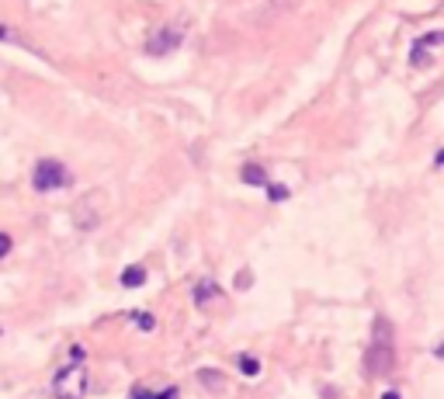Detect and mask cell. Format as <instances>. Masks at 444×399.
<instances>
[{"mask_svg": "<svg viewBox=\"0 0 444 399\" xmlns=\"http://www.w3.org/2000/svg\"><path fill=\"white\" fill-rule=\"evenodd\" d=\"M396 365L393 358V326H388L382 316L375 319V337L368 348V372L371 375H388V368Z\"/></svg>", "mask_w": 444, "mask_h": 399, "instance_id": "obj_1", "label": "cell"}, {"mask_svg": "<svg viewBox=\"0 0 444 399\" xmlns=\"http://www.w3.org/2000/svg\"><path fill=\"white\" fill-rule=\"evenodd\" d=\"M87 368L80 365V361H73V365H66L63 372H56V378H52V396L56 399H84L87 396Z\"/></svg>", "mask_w": 444, "mask_h": 399, "instance_id": "obj_2", "label": "cell"}, {"mask_svg": "<svg viewBox=\"0 0 444 399\" xmlns=\"http://www.w3.org/2000/svg\"><path fill=\"white\" fill-rule=\"evenodd\" d=\"M66 181H70V170H66L60 160L42 156V160L35 163V174H32V188H35V191L49 195V191H56V188H63Z\"/></svg>", "mask_w": 444, "mask_h": 399, "instance_id": "obj_3", "label": "cell"}, {"mask_svg": "<svg viewBox=\"0 0 444 399\" xmlns=\"http://www.w3.org/2000/svg\"><path fill=\"white\" fill-rule=\"evenodd\" d=\"M101 215H104V191H90V195L73 208V222L80 226V230H97Z\"/></svg>", "mask_w": 444, "mask_h": 399, "instance_id": "obj_4", "label": "cell"}, {"mask_svg": "<svg viewBox=\"0 0 444 399\" xmlns=\"http://www.w3.org/2000/svg\"><path fill=\"white\" fill-rule=\"evenodd\" d=\"M181 45V28H160L153 38H149V56H163V52H174Z\"/></svg>", "mask_w": 444, "mask_h": 399, "instance_id": "obj_5", "label": "cell"}, {"mask_svg": "<svg viewBox=\"0 0 444 399\" xmlns=\"http://www.w3.org/2000/svg\"><path fill=\"white\" fill-rule=\"evenodd\" d=\"M441 42H444V35H441V32H427V35L413 45V52H410L413 66H430V49H434V45H441Z\"/></svg>", "mask_w": 444, "mask_h": 399, "instance_id": "obj_6", "label": "cell"}, {"mask_svg": "<svg viewBox=\"0 0 444 399\" xmlns=\"http://www.w3.org/2000/svg\"><path fill=\"white\" fill-rule=\"evenodd\" d=\"M191 299H195V306H198V309H208V306H212V299H219V285H215L212 278H201V281L195 285Z\"/></svg>", "mask_w": 444, "mask_h": 399, "instance_id": "obj_7", "label": "cell"}, {"mask_svg": "<svg viewBox=\"0 0 444 399\" xmlns=\"http://www.w3.org/2000/svg\"><path fill=\"white\" fill-rule=\"evenodd\" d=\"M240 178H243L247 184H257V188L267 184V174H264V167H260V163H247V167L240 170Z\"/></svg>", "mask_w": 444, "mask_h": 399, "instance_id": "obj_8", "label": "cell"}, {"mask_svg": "<svg viewBox=\"0 0 444 399\" xmlns=\"http://www.w3.org/2000/svg\"><path fill=\"white\" fill-rule=\"evenodd\" d=\"M143 281H146V267L143 264H132V267L122 271V285H125V289H139Z\"/></svg>", "mask_w": 444, "mask_h": 399, "instance_id": "obj_9", "label": "cell"}, {"mask_svg": "<svg viewBox=\"0 0 444 399\" xmlns=\"http://www.w3.org/2000/svg\"><path fill=\"white\" fill-rule=\"evenodd\" d=\"M132 399H177V389H163V392H153V389H132Z\"/></svg>", "mask_w": 444, "mask_h": 399, "instance_id": "obj_10", "label": "cell"}, {"mask_svg": "<svg viewBox=\"0 0 444 399\" xmlns=\"http://www.w3.org/2000/svg\"><path fill=\"white\" fill-rule=\"evenodd\" d=\"M198 378H201V382H205V389H212V392H219V389H222V382H226V378H222L219 372H212V368H201V372H198Z\"/></svg>", "mask_w": 444, "mask_h": 399, "instance_id": "obj_11", "label": "cell"}, {"mask_svg": "<svg viewBox=\"0 0 444 399\" xmlns=\"http://www.w3.org/2000/svg\"><path fill=\"white\" fill-rule=\"evenodd\" d=\"M236 365H240V372H243V375H260V361H257V358H250V354H240V358H236Z\"/></svg>", "mask_w": 444, "mask_h": 399, "instance_id": "obj_12", "label": "cell"}, {"mask_svg": "<svg viewBox=\"0 0 444 399\" xmlns=\"http://www.w3.org/2000/svg\"><path fill=\"white\" fill-rule=\"evenodd\" d=\"M132 323L143 330V333H149V330H156V319L149 316V313H132Z\"/></svg>", "mask_w": 444, "mask_h": 399, "instance_id": "obj_13", "label": "cell"}, {"mask_svg": "<svg viewBox=\"0 0 444 399\" xmlns=\"http://www.w3.org/2000/svg\"><path fill=\"white\" fill-rule=\"evenodd\" d=\"M264 188H267V198H271V202H285V198H288V188H285V184H264Z\"/></svg>", "mask_w": 444, "mask_h": 399, "instance_id": "obj_14", "label": "cell"}, {"mask_svg": "<svg viewBox=\"0 0 444 399\" xmlns=\"http://www.w3.org/2000/svg\"><path fill=\"white\" fill-rule=\"evenodd\" d=\"M295 4H299V0H271V11L282 14V11H288V8H295Z\"/></svg>", "mask_w": 444, "mask_h": 399, "instance_id": "obj_15", "label": "cell"}, {"mask_svg": "<svg viewBox=\"0 0 444 399\" xmlns=\"http://www.w3.org/2000/svg\"><path fill=\"white\" fill-rule=\"evenodd\" d=\"M8 254H11V237L0 233V257H8Z\"/></svg>", "mask_w": 444, "mask_h": 399, "instance_id": "obj_16", "label": "cell"}, {"mask_svg": "<svg viewBox=\"0 0 444 399\" xmlns=\"http://www.w3.org/2000/svg\"><path fill=\"white\" fill-rule=\"evenodd\" d=\"M84 354H87L84 348H70V358H73V361H84Z\"/></svg>", "mask_w": 444, "mask_h": 399, "instance_id": "obj_17", "label": "cell"}, {"mask_svg": "<svg viewBox=\"0 0 444 399\" xmlns=\"http://www.w3.org/2000/svg\"><path fill=\"white\" fill-rule=\"evenodd\" d=\"M382 399H399V392H385Z\"/></svg>", "mask_w": 444, "mask_h": 399, "instance_id": "obj_18", "label": "cell"}, {"mask_svg": "<svg viewBox=\"0 0 444 399\" xmlns=\"http://www.w3.org/2000/svg\"><path fill=\"white\" fill-rule=\"evenodd\" d=\"M0 38H8V28H4V25H0Z\"/></svg>", "mask_w": 444, "mask_h": 399, "instance_id": "obj_19", "label": "cell"}]
</instances>
